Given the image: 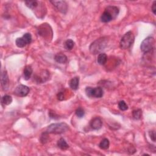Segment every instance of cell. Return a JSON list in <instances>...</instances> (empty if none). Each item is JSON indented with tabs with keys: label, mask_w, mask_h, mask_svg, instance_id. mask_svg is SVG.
Here are the masks:
<instances>
[{
	"label": "cell",
	"mask_w": 156,
	"mask_h": 156,
	"mask_svg": "<svg viewBox=\"0 0 156 156\" xmlns=\"http://www.w3.org/2000/svg\"><path fill=\"white\" fill-rule=\"evenodd\" d=\"M108 39L106 37H103L94 41L90 46L89 50L92 54H97L105 50L107 46Z\"/></svg>",
	"instance_id": "6da1fadb"
},
{
	"label": "cell",
	"mask_w": 156,
	"mask_h": 156,
	"mask_svg": "<svg viewBox=\"0 0 156 156\" xmlns=\"http://www.w3.org/2000/svg\"><path fill=\"white\" fill-rule=\"evenodd\" d=\"M69 129V126L65 123H53L47 127L46 132L48 134H61Z\"/></svg>",
	"instance_id": "7a4b0ae2"
},
{
	"label": "cell",
	"mask_w": 156,
	"mask_h": 156,
	"mask_svg": "<svg viewBox=\"0 0 156 156\" xmlns=\"http://www.w3.org/2000/svg\"><path fill=\"white\" fill-rule=\"evenodd\" d=\"M134 40L135 36L133 32L128 31L122 37L119 42V47L122 50L129 49L134 43Z\"/></svg>",
	"instance_id": "3957f363"
},
{
	"label": "cell",
	"mask_w": 156,
	"mask_h": 156,
	"mask_svg": "<svg viewBox=\"0 0 156 156\" xmlns=\"http://www.w3.org/2000/svg\"><path fill=\"white\" fill-rule=\"evenodd\" d=\"M155 45V39L149 36L146 37L145 39L141 42L140 45L141 51L144 53H148L151 52L154 49Z\"/></svg>",
	"instance_id": "277c9868"
},
{
	"label": "cell",
	"mask_w": 156,
	"mask_h": 156,
	"mask_svg": "<svg viewBox=\"0 0 156 156\" xmlns=\"http://www.w3.org/2000/svg\"><path fill=\"white\" fill-rule=\"evenodd\" d=\"M86 95L89 98H100L103 97L104 92L103 88L101 87H97L95 88L87 87L86 89Z\"/></svg>",
	"instance_id": "5b68a950"
},
{
	"label": "cell",
	"mask_w": 156,
	"mask_h": 156,
	"mask_svg": "<svg viewBox=\"0 0 156 156\" xmlns=\"http://www.w3.org/2000/svg\"><path fill=\"white\" fill-rule=\"evenodd\" d=\"M39 35L44 39H51L53 37L52 29L48 24H42L38 29Z\"/></svg>",
	"instance_id": "8992f818"
},
{
	"label": "cell",
	"mask_w": 156,
	"mask_h": 156,
	"mask_svg": "<svg viewBox=\"0 0 156 156\" xmlns=\"http://www.w3.org/2000/svg\"><path fill=\"white\" fill-rule=\"evenodd\" d=\"M32 42V35L30 33H26L23 37L17 39L15 44L18 48H24L26 45L30 44Z\"/></svg>",
	"instance_id": "52a82bcc"
},
{
	"label": "cell",
	"mask_w": 156,
	"mask_h": 156,
	"mask_svg": "<svg viewBox=\"0 0 156 156\" xmlns=\"http://www.w3.org/2000/svg\"><path fill=\"white\" fill-rule=\"evenodd\" d=\"M50 73L47 70H42L34 76V80L37 83H43L49 79Z\"/></svg>",
	"instance_id": "ba28073f"
},
{
	"label": "cell",
	"mask_w": 156,
	"mask_h": 156,
	"mask_svg": "<svg viewBox=\"0 0 156 156\" xmlns=\"http://www.w3.org/2000/svg\"><path fill=\"white\" fill-rule=\"evenodd\" d=\"M29 91L30 89L28 86L20 84L15 88L14 90V94L17 95V97H25L29 94Z\"/></svg>",
	"instance_id": "9c48e42d"
},
{
	"label": "cell",
	"mask_w": 156,
	"mask_h": 156,
	"mask_svg": "<svg viewBox=\"0 0 156 156\" xmlns=\"http://www.w3.org/2000/svg\"><path fill=\"white\" fill-rule=\"evenodd\" d=\"M50 3H51L53 6L61 12L63 14H66L67 9H68V6L65 1H51Z\"/></svg>",
	"instance_id": "30bf717a"
},
{
	"label": "cell",
	"mask_w": 156,
	"mask_h": 156,
	"mask_svg": "<svg viewBox=\"0 0 156 156\" xmlns=\"http://www.w3.org/2000/svg\"><path fill=\"white\" fill-rule=\"evenodd\" d=\"M1 84L4 91H6L8 89L9 86V79L7 73L6 71L2 72L1 76Z\"/></svg>",
	"instance_id": "8fae6325"
},
{
	"label": "cell",
	"mask_w": 156,
	"mask_h": 156,
	"mask_svg": "<svg viewBox=\"0 0 156 156\" xmlns=\"http://www.w3.org/2000/svg\"><path fill=\"white\" fill-rule=\"evenodd\" d=\"M90 126L94 130H99L102 127L103 122L100 117L93 118L90 122Z\"/></svg>",
	"instance_id": "7c38bea8"
},
{
	"label": "cell",
	"mask_w": 156,
	"mask_h": 156,
	"mask_svg": "<svg viewBox=\"0 0 156 156\" xmlns=\"http://www.w3.org/2000/svg\"><path fill=\"white\" fill-rule=\"evenodd\" d=\"M105 10H107L108 12L112 15L114 20H115L118 17V15L119 14V8L114 6H108L105 9Z\"/></svg>",
	"instance_id": "4fadbf2b"
},
{
	"label": "cell",
	"mask_w": 156,
	"mask_h": 156,
	"mask_svg": "<svg viewBox=\"0 0 156 156\" xmlns=\"http://www.w3.org/2000/svg\"><path fill=\"white\" fill-rule=\"evenodd\" d=\"M54 60L56 62L59 64H64L68 61V58L62 53H58L54 56Z\"/></svg>",
	"instance_id": "5bb4252c"
},
{
	"label": "cell",
	"mask_w": 156,
	"mask_h": 156,
	"mask_svg": "<svg viewBox=\"0 0 156 156\" xmlns=\"http://www.w3.org/2000/svg\"><path fill=\"white\" fill-rule=\"evenodd\" d=\"M69 85L72 90H78L79 86V78L76 76L72 78L70 81Z\"/></svg>",
	"instance_id": "9a60e30c"
},
{
	"label": "cell",
	"mask_w": 156,
	"mask_h": 156,
	"mask_svg": "<svg viewBox=\"0 0 156 156\" xmlns=\"http://www.w3.org/2000/svg\"><path fill=\"white\" fill-rule=\"evenodd\" d=\"M33 73V70L30 65H27L25 67V69H24L23 71V78L25 80L28 81L29 80Z\"/></svg>",
	"instance_id": "2e32d148"
},
{
	"label": "cell",
	"mask_w": 156,
	"mask_h": 156,
	"mask_svg": "<svg viewBox=\"0 0 156 156\" xmlns=\"http://www.w3.org/2000/svg\"><path fill=\"white\" fill-rule=\"evenodd\" d=\"M112 20H114L112 15L109 12H108L107 10H105L101 16V22H103V23H109V22L111 21Z\"/></svg>",
	"instance_id": "e0dca14e"
},
{
	"label": "cell",
	"mask_w": 156,
	"mask_h": 156,
	"mask_svg": "<svg viewBox=\"0 0 156 156\" xmlns=\"http://www.w3.org/2000/svg\"><path fill=\"white\" fill-rule=\"evenodd\" d=\"M57 145L58 148H59L62 150H66L69 148V145L67 144V141H65V139L63 138H60L57 143Z\"/></svg>",
	"instance_id": "ac0fdd59"
},
{
	"label": "cell",
	"mask_w": 156,
	"mask_h": 156,
	"mask_svg": "<svg viewBox=\"0 0 156 156\" xmlns=\"http://www.w3.org/2000/svg\"><path fill=\"white\" fill-rule=\"evenodd\" d=\"M107 61V56L105 53H101L99 54L97 59L98 64H99L100 65H104L106 64Z\"/></svg>",
	"instance_id": "d6986e66"
},
{
	"label": "cell",
	"mask_w": 156,
	"mask_h": 156,
	"mask_svg": "<svg viewBox=\"0 0 156 156\" xmlns=\"http://www.w3.org/2000/svg\"><path fill=\"white\" fill-rule=\"evenodd\" d=\"M12 102V98L10 95H4L1 98V104L3 105H8Z\"/></svg>",
	"instance_id": "ffe728a7"
},
{
	"label": "cell",
	"mask_w": 156,
	"mask_h": 156,
	"mask_svg": "<svg viewBox=\"0 0 156 156\" xmlns=\"http://www.w3.org/2000/svg\"><path fill=\"white\" fill-rule=\"evenodd\" d=\"M109 145H110L109 140L107 138H104L100 142V145H99V147L101 149H107L109 148Z\"/></svg>",
	"instance_id": "44dd1931"
},
{
	"label": "cell",
	"mask_w": 156,
	"mask_h": 156,
	"mask_svg": "<svg viewBox=\"0 0 156 156\" xmlns=\"http://www.w3.org/2000/svg\"><path fill=\"white\" fill-rule=\"evenodd\" d=\"M25 3L27 7H28L29 8L32 10H34L35 9L37 8L39 5V4L40 3V2L39 3L37 1H25Z\"/></svg>",
	"instance_id": "7402d4cb"
},
{
	"label": "cell",
	"mask_w": 156,
	"mask_h": 156,
	"mask_svg": "<svg viewBox=\"0 0 156 156\" xmlns=\"http://www.w3.org/2000/svg\"><path fill=\"white\" fill-rule=\"evenodd\" d=\"M75 46V42L71 39H68L64 43V47L67 50H71Z\"/></svg>",
	"instance_id": "603a6c76"
},
{
	"label": "cell",
	"mask_w": 156,
	"mask_h": 156,
	"mask_svg": "<svg viewBox=\"0 0 156 156\" xmlns=\"http://www.w3.org/2000/svg\"><path fill=\"white\" fill-rule=\"evenodd\" d=\"M133 116L134 119H136V120H139L141 118L142 116V111L140 109L134 110L133 112Z\"/></svg>",
	"instance_id": "cb8c5ba5"
},
{
	"label": "cell",
	"mask_w": 156,
	"mask_h": 156,
	"mask_svg": "<svg viewBox=\"0 0 156 156\" xmlns=\"http://www.w3.org/2000/svg\"><path fill=\"white\" fill-rule=\"evenodd\" d=\"M48 133H46V132H44V133L42 134L40 137V142L43 144L46 143L49 140V136H48Z\"/></svg>",
	"instance_id": "d4e9b609"
},
{
	"label": "cell",
	"mask_w": 156,
	"mask_h": 156,
	"mask_svg": "<svg viewBox=\"0 0 156 156\" xmlns=\"http://www.w3.org/2000/svg\"><path fill=\"white\" fill-rule=\"evenodd\" d=\"M119 109L122 111H125L128 109V105L125 101H120L118 103Z\"/></svg>",
	"instance_id": "484cf974"
},
{
	"label": "cell",
	"mask_w": 156,
	"mask_h": 156,
	"mask_svg": "<svg viewBox=\"0 0 156 156\" xmlns=\"http://www.w3.org/2000/svg\"><path fill=\"white\" fill-rule=\"evenodd\" d=\"M75 114H76V116L78 118H81L84 116V115H85V111H84V110L82 109V108L78 107V109H76V112H75Z\"/></svg>",
	"instance_id": "4316f807"
},
{
	"label": "cell",
	"mask_w": 156,
	"mask_h": 156,
	"mask_svg": "<svg viewBox=\"0 0 156 156\" xmlns=\"http://www.w3.org/2000/svg\"><path fill=\"white\" fill-rule=\"evenodd\" d=\"M149 135L153 142H155V130H152L149 131Z\"/></svg>",
	"instance_id": "83f0119b"
},
{
	"label": "cell",
	"mask_w": 156,
	"mask_h": 156,
	"mask_svg": "<svg viewBox=\"0 0 156 156\" xmlns=\"http://www.w3.org/2000/svg\"><path fill=\"white\" fill-rule=\"evenodd\" d=\"M57 100L59 101H63L64 100V93L63 92H60L57 94Z\"/></svg>",
	"instance_id": "f1b7e54d"
},
{
	"label": "cell",
	"mask_w": 156,
	"mask_h": 156,
	"mask_svg": "<svg viewBox=\"0 0 156 156\" xmlns=\"http://www.w3.org/2000/svg\"><path fill=\"white\" fill-rule=\"evenodd\" d=\"M49 114H50V118H53V119H57L59 117H58V115L54 112H50V113H49Z\"/></svg>",
	"instance_id": "f546056e"
},
{
	"label": "cell",
	"mask_w": 156,
	"mask_h": 156,
	"mask_svg": "<svg viewBox=\"0 0 156 156\" xmlns=\"http://www.w3.org/2000/svg\"><path fill=\"white\" fill-rule=\"evenodd\" d=\"M152 11L154 15L156 14V1H155L153 2L152 6Z\"/></svg>",
	"instance_id": "4dcf8cb0"
}]
</instances>
